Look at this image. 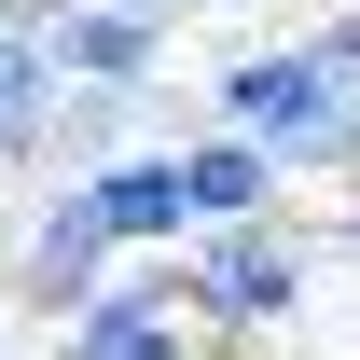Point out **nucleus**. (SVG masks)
Segmentation results:
<instances>
[{"instance_id": "nucleus-1", "label": "nucleus", "mask_w": 360, "mask_h": 360, "mask_svg": "<svg viewBox=\"0 0 360 360\" xmlns=\"http://www.w3.org/2000/svg\"><path fill=\"white\" fill-rule=\"evenodd\" d=\"M167 291H180V319H194V347L222 333V347H264V333H291L305 319V291H319V236L277 208V222H222V236H194L167 264Z\"/></svg>"}, {"instance_id": "nucleus-2", "label": "nucleus", "mask_w": 360, "mask_h": 360, "mask_svg": "<svg viewBox=\"0 0 360 360\" xmlns=\"http://www.w3.org/2000/svg\"><path fill=\"white\" fill-rule=\"evenodd\" d=\"M111 277H125V264H111V236H97L84 180H42V208H28V236H14V305L56 333V319H84Z\"/></svg>"}, {"instance_id": "nucleus-3", "label": "nucleus", "mask_w": 360, "mask_h": 360, "mask_svg": "<svg viewBox=\"0 0 360 360\" xmlns=\"http://www.w3.org/2000/svg\"><path fill=\"white\" fill-rule=\"evenodd\" d=\"M84 208L111 236V264H180L194 250V194H180V139H139L111 167H84Z\"/></svg>"}, {"instance_id": "nucleus-4", "label": "nucleus", "mask_w": 360, "mask_h": 360, "mask_svg": "<svg viewBox=\"0 0 360 360\" xmlns=\"http://www.w3.org/2000/svg\"><path fill=\"white\" fill-rule=\"evenodd\" d=\"M42 56H56V84L153 97V84H167V14H125V0H56V14H42Z\"/></svg>"}, {"instance_id": "nucleus-5", "label": "nucleus", "mask_w": 360, "mask_h": 360, "mask_svg": "<svg viewBox=\"0 0 360 360\" xmlns=\"http://www.w3.org/2000/svg\"><path fill=\"white\" fill-rule=\"evenodd\" d=\"M56 360H194V319H180V291H167V264L153 277H111L84 319H56Z\"/></svg>"}, {"instance_id": "nucleus-6", "label": "nucleus", "mask_w": 360, "mask_h": 360, "mask_svg": "<svg viewBox=\"0 0 360 360\" xmlns=\"http://www.w3.org/2000/svg\"><path fill=\"white\" fill-rule=\"evenodd\" d=\"M180 194H194V236H222V222H277V153H250V139H222V125H194L180 139Z\"/></svg>"}, {"instance_id": "nucleus-7", "label": "nucleus", "mask_w": 360, "mask_h": 360, "mask_svg": "<svg viewBox=\"0 0 360 360\" xmlns=\"http://www.w3.org/2000/svg\"><path fill=\"white\" fill-rule=\"evenodd\" d=\"M153 97H167V84H153ZM153 97L70 84V97H56V139H42V167H56V180H84V167H111V153H139V139H153Z\"/></svg>"}, {"instance_id": "nucleus-8", "label": "nucleus", "mask_w": 360, "mask_h": 360, "mask_svg": "<svg viewBox=\"0 0 360 360\" xmlns=\"http://www.w3.org/2000/svg\"><path fill=\"white\" fill-rule=\"evenodd\" d=\"M56 56H42V28H14V42H0V167H28L42 180V139H56Z\"/></svg>"}, {"instance_id": "nucleus-9", "label": "nucleus", "mask_w": 360, "mask_h": 360, "mask_svg": "<svg viewBox=\"0 0 360 360\" xmlns=\"http://www.w3.org/2000/svg\"><path fill=\"white\" fill-rule=\"evenodd\" d=\"M333 250H347V264H360V180H347V208H333Z\"/></svg>"}, {"instance_id": "nucleus-10", "label": "nucleus", "mask_w": 360, "mask_h": 360, "mask_svg": "<svg viewBox=\"0 0 360 360\" xmlns=\"http://www.w3.org/2000/svg\"><path fill=\"white\" fill-rule=\"evenodd\" d=\"M42 14H56V0H0V42H14V28H42Z\"/></svg>"}, {"instance_id": "nucleus-11", "label": "nucleus", "mask_w": 360, "mask_h": 360, "mask_svg": "<svg viewBox=\"0 0 360 360\" xmlns=\"http://www.w3.org/2000/svg\"><path fill=\"white\" fill-rule=\"evenodd\" d=\"M125 14H180V0H125Z\"/></svg>"}]
</instances>
